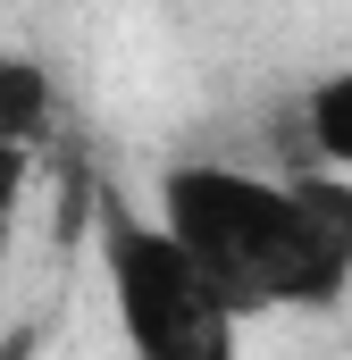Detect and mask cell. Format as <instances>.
<instances>
[{
  "label": "cell",
  "mask_w": 352,
  "mask_h": 360,
  "mask_svg": "<svg viewBox=\"0 0 352 360\" xmlns=\"http://www.w3.org/2000/svg\"><path fill=\"white\" fill-rule=\"evenodd\" d=\"M101 269H109V302L134 360H235L244 319L210 293V276L168 243L160 218L101 201Z\"/></svg>",
  "instance_id": "cell-2"
},
{
  "label": "cell",
  "mask_w": 352,
  "mask_h": 360,
  "mask_svg": "<svg viewBox=\"0 0 352 360\" xmlns=\"http://www.w3.org/2000/svg\"><path fill=\"white\" fill-rule=\"evenodd\" d=\"M160 226H168L176 252L210 276V293L235 319H252V310H319V302H336L352 285V260L302 210L294 176L184 160L160 184Z\"/></svg>",
  "instance_id": "cell-1"
},
{
  "label": "cell",
  "mask_w": 352,
  "mask_h": 360,
  "mask_svg": "<svg viewBox=\"0 0 352 360\" xmlns=\"http://www.w3.org/2000/svg\"><path fill=\"white\" fill-rule=\"evenodd\" d=\"M51 134H59V84H51V68L0 51V143L34 160Z\"/></svg>",
  "instance_id": "cell-3"
},
{
  "label": "cell",
  "mask_w": 352,
  "mask_h": 360,
  "mask_svg": "<svg viewBox=\"0 0 352 360\" xmlns=\"http://www.w3.org/2000/svg\"><path fill=\"white\" fill-rule=\"evenodd\" d=\"M302 134H310V151L327 168L352 176V68H336V76H319L302 92Z\"/></svg>",
  "instance_id": "cell-4"
},
{
  "label": "cell",
  "mask_w": 352,
  "mask_h": 360,
  "mask_svg": "<svg viewBox=\"0 0 352 360\" xmlns=\"http://www.w3.org/2000/svg\"><path fill=\"white\" fill-rule=\"evenodd\" d=\"M25 168H34V160L0 143V243H8V218H17V193H25Z\"/></svg>",
  "instance_id": "cell-5"
}]
</instances>
